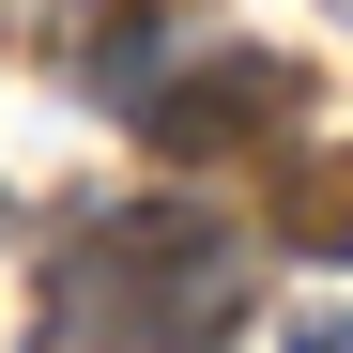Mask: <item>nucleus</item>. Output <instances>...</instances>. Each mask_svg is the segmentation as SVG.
I'll list each match as a JSON object with an SVG mask.
<instances>
[{
	"instance_id": "39448f33",
	"label": "nucleus",
	"mask_w": 353,
	"mask_h": 353,
	"mask_svg": "<svg viewBox=\"0 0 353 353\" xmlns=\"http://www.w3.org/2000/svg\"><path fill=\"white\" fill-rule=\"evenodd\" d=\"M338 16H353V0H338Z\"/></svg>"
},
{
	"instance_id": "f03ea898",
	"label": "nucleus",
	"mask_w": 353,
	"mask_h": 353,
	"mask_svg": "<svg viewBox=\"0 0 353 353\" xmlns=\"http://www.w3.org/2000/svg\"><path fill=\"white\" fill-rule=\"evenodd\" d=\"M292 92H307V77H292L276 46H215V62H185L169 92H123V108H139V139H154V154H185V169H200V154L276 139V123H292Z\"/></svg>"
},
{
	"instance_id": "f257e3e1",
	"label": "nucleus",
	"mask_w": 353,
	"mask_h": 353,
	"mask_svg": "<svg viewBox=\"0 0 353 353\" xmlns=\"http://www.w3.org/2000/svg\"><path fill=\"white\" fill-rule=\"evenodd\" d=\"M230 323H246V246L185 200H123L46 261V353H230Z\"/></svg>"
},
{
	"instance_id": "20e7f679",
	"label": "nucleus",
	"mask_w": 353,
	"mask_h": 353,
	"mask_svg": "<svg viewBox=\"0 0 353 353\" xmlns=\"http://www.w3.org/2000/svg\"><path fill=\"white\" fill-rule=\"evenodd\" d=\"M276 353H353V307H307V323H292Z\"/></svg>"
},
{
	"instance_id": "7ed1b4c3",
	"label": "nucleus",
	"mask_w": 353,
	"mask_h": 353,
	"mask_svg": "<svg viewBox=\"0 0 353 353\" xmlns=\"http://www.w3.org/2000/svg\"><path fill=\"white\" fill-rule=\"evenodd\" d=\"M276 230H292L307 261H338V246H353V154H338V169H292V215H276Z\"/></svg>"
}]
</instances>
